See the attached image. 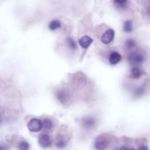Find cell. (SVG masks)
<instances>
[{"mask_svg": "<svg viewBox=\"0 0 150 150\" xmlns=\"http://www.w3.org/2000/svg\"><path fill=\"white\" fill-rule=\"evenodd\" d=\"M142 70L138 67H134L131 69V76L134 79H138L142 75Z\"/></svg>", "mask_w": 150, "mask_h": 150, "instance_id": "10", "label": "cell"}, {"mask_svg": "<svg viewBox=\"0 0 150 150\" xmlns=\"http://www.w3.org/2000/svg\"><path fill=\"white\" fill-rule=\"evenodd\" d=\"M145 57L143 53L139 52H134L128 56V60L131 64L137 66L142 64L145 61Z\"/></svg>", "mask_w": 150, "mask_h": 150, "instance_id": "1", "label": "cell"}, {"mask_svg": "<svg viewBox=\"0 0 150 150\" xmlns=\"http://www.w3.org/2000/svg\"><path fill=\"white\" fill-rule=\"evenodd\" d=\"M127 2V1H114V3L115 4L116 6L120 8H125Z\"/></svg>", "mask_w": 150, "mask_h": 150, "instance_id": "16", "label": "cell"}, {"mask_svg": "<svg viewBox=\"0 0 150 150\" xmlns=\"http://www.w3.org/2000/svg\"><path fill=\"white\" fill-rule=\"evenodd\" d=\"M144 93V89L142 88H138L135 91V95L136 96H140Z\"/></svg>", "mask_w": 150, "mask_h": 150, "instance_id": "18", "label": "cell"}, {"mask_svg": "<svg viewBox=\"0 0 150 150\" xmlns=\"http://www.w3.org/2000/svg\"><path fill=\"white\" fill-rule=\"evenodd\" d=\"M83 125L86 128H91L94 126L96 120L93 117H86L82 120Z\"/></svg>", "mask_w": 150, "mask_h": 150, "instance_id": "8", "label": "cell"}, {"mask_svg": "<svg viewBox=\"0 0 150 150\" xmlns=\"http://www.w3.org/2000/svg\"><path fill=\"white\" fill-rule=\"evenodd\" d=\"M130 150H135V149H130Z\"/></svg>", "mask_w": 150, "mask_h": 150, "instance_id": "21", "label": "cell"}, {"mask_svg": "<svg viewBox=\"0 0 150 150\" xmlns=\"http://www.w3.org/2000/svg\"><path fill=\"white\" fill-rule=\"evenodd\" d=\"M93 42V39L88 36L85 35L81 38L79 40V44L80 46L84 49H87Z\"/></svg>", "mask_w": 150, "mask_h": 150, "instance_id": "6", "label": "cell"}, {"mask_svg": "<svg viewBox=\"0 0 150 150\" xmlns=\"http://www.w3.org/2000/svg\"><path fill=\"white\" fill-rule=\"evenodd\" d=\"M136 42L132 39H128L125 43V47L129 50L134 49L136 46Z\"/></svg>", "mask_w": 150, "mask_h": 150, "instance_id": "13", "label": "cell"}, {"mask_svg": "<svg viewBox=\"0 0 150 150\" xmlns=\"http://www.w3.org/2000/svg\"><path fill=\"white\" fill-rule=\"evenodd\" d=\"M121 59V56L117 52H112L109 56V62L111 64H117Z\"/></svg>", "mask_w": 150, "mask_h": 150, "instance_id": "7", "label": "cell"}, {"mask_svg": "<svg viewBox=\"0 0 150 150\" xmlns=\"http://www.w3.org/2000/svg\"><path fill=\"white\" fill-rule=\"evenodd\" d=\"M29 145L28 142L26 141H22L19 144V149L20 150H28Z\"/></svg>", "mask_w": 150, "mask_h": 150, "instance_id": "15", "label": "cell"}, {"mask_svg": "<svg viewBox=\"0 0 150 150\" xmlns=\"http://www.w3.org/2000/svg\"><path fill=\"white\" fill-rule=\"evenodd\" d=\"M0 150H4L3 148H2L1 146H0Z\"/></svg>", "mask_w": 150, "mask_h": 150, "instance_id": "20", "label": "cell"}, {"mask_svg": "<svg viewBox=\"0 0 150 150\" xmlns=\"http://www.w3.org/2000/svg\"><path fill=\"white\" fill-rule=\"evenodd\" d=\"M109 142L104 138L98 139L95 142V148L97 150H105L108 146Z\"/></svg>", "mask_w": 150, "mask_h": 150, "instance_id": "5", "label": "cell"}, {"mask_svg": "<svg viewBox=\"0 0 150 150\" xmlns=\"http://www.w3.org/2000/svg\"><path fill=\"white\" fill-rule=\"evenodd\" d=\"M28 128L31 132H37L42 130L43 128L42 122L39 119L32 118L28 123Z\"/></svg>", "mask_w": 150, "mask_h": 150, "instance_id": "2", "label": "cell"}, {"mask_svg": "<svg viewBox=\"0 0 150 150\" xmlns=\"http://www.w3.org/2000/svg\"><path fill=\"white\" fill-rule=\"evenodd\" d=\"M42 122L43 127L45 129L47 130H50L53 128V122L49 119H45Z\"/></svg>", "mask_w": 150, "mask_h": 150, "instance_id": "14", "label": "cell"}, {"mask_svg": "<svg viewBox=\"0 0 150 150\" xmlns=\"http://www.w3.org/2000/svg\"><path fill=\"white\" fill-rule=\"evenodd\" d=\"M61 26V22L59 20H53L49 24V29L51 30H54L60 28Z\"/></svg>", "mask_w": 150, "mask_h": 150, "instance_id": "9", "label": "cell"}, {"mask_svg": "<svg viewBox=\"0 0 150 150\" xmlns=\"http://www.w3.org/2000/svg\"><path fill=\"white\" fill-rule=\"evenodd\" d=\"M114 35L115 32L114 30L112 29H109L103 33V35L101 36V40L104 44H109L112 41L114 37Z\"/></svg>", "mask_w": 150, "mask_h": 150, "instance_id": "4", "label": "cell"}, {"mask_svg": "<svg viewBox=\"0 0 150 150\" xmlns=\"http://www.w3.org/2000/svg\"><path fill=\"white\" fill-rule=\"evenodd\" d=\"M138 150H148V148L145 145H141L139 146Z\"/></svg>", "mask_w": 150, "mask_h": 150, "instance_id": "19", "label": "cell"}, {"mask_svg": "<svg viewBox=\"0 0 150 150\" xmlns=\"http://www.w3.org/2000/svg\"><path fill=\"white\" fill-rule=\"evenodd\" d=\"M123 30L125 32L129 33L132 30V23L130 20L125 21L123 24Z\"/></svg>", "mask_w": 150, "mask_h": 150, "instance_id": "11", "label": "cell"}, {"mask_svg": "<svg viewBox=\"0 0 150 150\" xmlns=\"http://www.w3.org/2000/svg\"><path fill=\"white\" fill-rule=\"evenodd\" d=\"M56 146L59 148H62L66 146V142L62 138H59L56 142Z\"/></svg>", "mask_w": 150, "mask_h": 150, "instance_id": "17", "label": "cell"}, {"mask_svg": "<svg viewBox=\"0 0 150 150\" xmlns=\"http://www.w3.org/2000/svg\"><path fill=\"white\" fill-rule=\"evenodd\" d=\"M66 44H67V46L72 50H75L77 49V44H76V42L74 41V40L73 39H72L70 37L67 38Z\"/></svg>", "mask_w": 150, "mask_h": 150, "instance_id": "12", "label": "cell"}, {"mask_svg": "<svg viewBox=\"0 0 150 150\" xmlns=\"http://www.w3.org/2000/svg\"><path fill=\"white\" fill-rule=\"evenodd\" d=\"M38 142L41 147L47 148L51 146L52 139L49 135L46 134H42L39 137Z\"/></svg>", "mask_w": 150, "mask_h": 150, "instance_id": "3", "label": "cell"}]
</instances>
